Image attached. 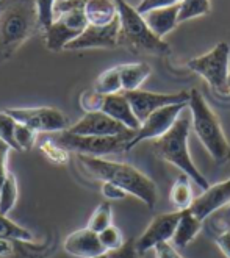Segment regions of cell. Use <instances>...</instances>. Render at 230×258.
Returning a JSON list of instances; mask_svg holds the SVG:
<instances>
[{
  "label": "cell",
  "mask_w": 230,
  "mask_h": 258,
  "mask_svg": "<svg viewBox=\"0 0 230 258\" xmlns=\"http://www.w3.org/2000/svg\"><path fill=\"white\" fill-rule=\"evenodd\" d=\"M77 163L88 177L122 188L127 194L143 201L149 208L157 204V185L133 166L80 154H77Z\"/></svg>",
  "instance_id": "1"
},
{
  "label": "cell",
  "mask_w": 230,
  "mask_h": 258,
  "mask_svg": "<svg viewBox=\"0 0 230 258\" xmlns=\"http://www.w3.org/2000/svg\"><path fill=\"white\" fill-rule=\"evenodd\" d=\"M41 30L35 0H0V63Z\"/></svg>",
  "instance_id": "2"
},
{
  "label": "cell",
  "mask_w": 230,
  "mask_h": 258,
  "mask_svg": "<svg viewBox=\"0 0 230 258\" xmlns=\"http://www.w3.org/2000/svg\"><path fill=\"white\" fill-rule=\"evenodd\" d=\"M119 18L118 45L133 53H150L166 56L171 53L169 44L150 32L144 18L127 0H114Z\"/></svg>",
  "instance_id": "3"
},
{
  "label": "cell",
  "mask_w": 230,
  "mask_h": 258,
  "mask_svg": "<svg viewBox=\"0 0 230 258\" xmlns=\"http://www.w3.org/2000/svg\"><path fill=\"white\" fill-rule=\"evenodd\" d=\"M190 127L191 122L188 120V117H179L176 124L163 136L153 140V152L163 161L174 164L183 174L188 175L190 180H193L199 188L205 191L210 188V183L202 175V172L196 168L188 150Z\"/></svg>",
  "instance_id": "4"
},
{
  "label": "cell",
  "mask_w": 230,
  "mask_h": 258,
  "mask_svg": "<svg viewBox=\"0 0 230 258\" xmlns=\"http://www.w3.org/2000/svg\"><path fill=\"white\" fill-rule=\"evenodd\" d=\"M188 107L191 110V125L199 141L202 143L210 157L216 163L230 160V144L221 127L219 117L214 114L204 96L197 89L190 91Z\"/></svg>",
  "instance_id": "5"
},
{
  "label": "cell",
  "mask_w": 230,
  "mask_h": 258,
  "mask_svg": "<svg viewBox=\"0 0 230 258\" xmlns=\"http://www.w3.org/2000/svg\"><path fill=\"white\" fill-rule=\"evenodd\" d=\"M136 130H132L124 135L114 136H83V135H72L68 130L55 133L52 141L63 147L68 152H75L80 155L89 157H103L119 154V152H127V144L132 141Z\"/></svg>",
  "instance_id": "6"
},
{
  "label": "cell",
  "mask_w": 230,
  "mask_h": 258,
  "mask_svg": "<svg viewBox=\"0 0 230 258\" xmlns=\"http://www.w3.org/2000/svg\"><path fill=\"white\" fill-rule=\"evenodd\" d=\"M187 66L205 79L213 89L219 93H228L227 79L230 74V45L227 42H219L208 53L190 59Z\"/></svg>",
  "instance_id": "7"
},
{
  "label": "cell",
  "mask_w": 230,
  "mask_h": 258,
  "mask_svg": "<svg viewBox=\"0 0 230 258\" xmlns=\"http://www.w3.org/2000/svg\"><path fill=\"white\" fill-rule=\"evenodd\" d=\"M88 21L85 16V8L71 10L60 13L55 16L52 25L45 30V45L52 52H61L66 45L79 38L86 28Z\"/></svg>",
  "instance_id": "8"
},
{
  "label": "cell",
  "mask_w": 230,
  "mask_h": 258,
  "mask_svg": "<svg viewBox=\"0 0 230 258\" xmlns=\"http://www.w3.org/2000/svg\"><path fill=\"white\" fill-rule=\"evenodd\" d=\"M16 122L24 124L35 132L42 133H61L66 132L69 125V117L56 108H8L5 110Z\"/></svg>",
  "instance_id": "9"
},
{
  "label": "cell",
  "mask_w": 230,
  "mask_h": 258,
  "mask_svg": "<svg viewBox=\"0 0 230 258\" xmlns=\"http://www.w3.org/2000/svg\"><path fill=\"white\" fill-rule=\"evenodd\" d=\"M187 107H188V102L167 105V107H164V108L153 111L141 124V127L135 132L132 141L127 144V150H132L136 144H140L141 141L157 140V138H160V136H163L176 124V120L179 119V114L183 111V108H187Z\"/></svg>",
  "instance_id": "10"
},
{
  "label": "cell",
  "mask_w": 230,
  "mask_h": 258,
  "mask_svg": "<svg viewBox=\"0 0 230 258\" xmlns=\"http://www.w3.org/2000/svg\"><path fill=\"white\" fill-rule=\"evenodd\" d=\"M124 96L130 102V107L141 124L153 111L164 108L167 105L185 103L190 100L188 91H182V93H176V94H161V93H150V91L136 89V91H130V93H124Z\"/></svg>",
  "instance_id": "11"
},
{
  "label": "cell",
  "mask_w": 230,
  "mask_h": 258,
  "mask_svg": "<svg viewBox=\"0 0 230 258\" xmlns=\"http://www.w3.org/2000/svg\"><path fill=\"white\" fill-rule=\"evenodd\" d=\"M180 216H182V211L176 210L172 213H163V215H158L157 218H153V221L149 224L144 233L135 242L138 253L144 255L147 250L153 249L157 244H160V242H169V239H172L174 236Z\"/></svg>",
  "instance_id": "12"
},
{
  "label": "cell",
  "mask_w": 230,
  "mask_h": 258,
  "mask_svg": "<svg viewBox=\"0 0 230 258\" xmlns=\"http://www.w3.org/2000/svg\"><path fill=\"white\" fill-rule=\"evenodd\" d=\"M119 18L108 25L88 24L83 33L66 45L65 50H83V49H114L118 47Z\"/></svg>",
  "instance_id": "13"
},
{
  "label": "cell",
  "mask_w": 230,
  "mask_h": 258,
  "mask_svg": "<svg viewBox=\"0 0 230 258\" xmlns=\"http://www.w3.org/2000/svg\"><path fill=\"white\" fill-rule=\"evenodd\" d=\"M72 135H83V136H114L124 135L132 132L126 125H122L118 120L111 119L103 111H93L86 113L79 122L68 128Z\"/></svg>",
  "instance_id": "14"
},
{
  "label": "cell",
  "mask_w": 230,
  "mask_h": 258,
  "mask_svg": "<svg viewBox=\"0 0 230 258\" xmlns=\"http://www.w3.org/2000/svg\"><path fill=\"white\" fill-rule=\"evenodd\" d=\"M228 202H230V178L205 189L201 196L193 201L190 210L194 216H197L201 221H205L214 211L225 207Z\"/></svg>",
  "instance_id": "15"
},
{
  "label": "cell",
  "mask_w": 230,
  "mask_h": 258,
  "mask_svg": "<svg viewBox=\"0 0 230 258\" xmlns=\"http://www.w3.org/2000/svg\"><path fill=\"white\" fill-rule=\"evenodd\" d=\"M65 250L77 258H96L106 253L105 247L100 244L99 235L88 227L72 232L63 242Z\"/></svg>",
  "instance_id": "16"
},
{
  "label": "cell",
  "mask_w": 230,
  "mask_h": 258,
  "mask_svg": "<svg viewBox=\"0 0 230 258\" xmlns=\"http://www.w3.org/2000/svg\"><path fill=\"white\" fill-rule=\"evenodd\" d=\"M100 111L108 114L111 119L118 120V122H121L122 125H126L130 130H138L141 127V122L135 116V113L130 107V102L127 100L124 93L103 96V103H102Z\"/></svg>",
  "instance_id": "17"
},
{
  "label": "cell",
  "mask_w": 230,
  "mask_h": 258,
  "mask_svg": "<svg viewBox=\"0 0 230 258\" xmlns=\"http://www.w3.org/2000/svg\"><path fill=\"white\" fill-rule=\"evenodd\" d=\"M143 18H144L147 27L150 28V32L161 39L164 35L172 32V30L179 25V5L152 10V11L143 14Z\"/></svg>",
  "instance_id": "18"
},
{
  "label": "cell",
  "mask_w": 230,
  "mask_h": 258,
  "mask_svg": "<svg viewBox=\"0 0 230 258\" xmlns=\"http://www.w3.org/2000/svg\"><path fill=\"white\" fill-rule=\"evenodd\" d=\"M49 250L32 241L0 236V258H42Z\"/></svg>",
  "instance_id": "19"
},
{
  "label": "cell",
  "mask_w": 230,
  "mask_h": 258,
  "mask_svg": "<svg viewBox=\"0 0 230 258\" xmlns=\"http://www.w3.org/2000/svg\"><path fill=\"white\" fill-rule=\"evenodd\" d=\"M202 225H204V221H201L197 216H194L190 208L182 210V216L179 219V224L176 227V232L172 236L174 246H177L179 249L187 247L190 242L197 236V233L201 232Z\"/></svg>",
  "instance_id": "20"
},
{
  "label": "cell",
  "mask_w": 230,
  "mask_h": 258,
  "mask_svg": "<svg viewBox=\"0 0 230 258\" xmlns=\"http://www.w3.org/2000/svg\"><path fill=\"white\" fill-rule=\"evenodd\" d=\"M85 16L91 25H108L118 19L114 0H86Z\"/></svg>",
  "instance_id": "21"
},
{
  "label": "cell",
  "mask_w": 230,
  "mask_h": 258,
  "mask_svg": "<svg viewBox=\"0 0 230 258\" xmlns=\"http://www.w3.org/2000/svg\"><path fill=\"white\" fill-rule=\"evenodd\" d=\"M119 75H121V83L124 93H130V91L140 89L141 85L146 82V79L150 75V66L147 63H129V64H121L118 66Z\"/></svg>",
  "instance_id": "22"
},
{
  "label": "cell",
  "mask_w": 230,
  "mask_h": 258,
  "mask_svg": "<svg viewBox=\"0 0 230 258\" xmlns=\"http://www.w3.org/2000/svg\"><path fill=\"white\" fill-rule=\"evenodd\" d=\"M169 201H171V205L177 210H187L191 207L193 204V189H191V185H190V177L182 174L177 180L176 183L172 185L171 188V192H169Z\"/></svg>",
  "instance_id": "23"
},
{
  "label": "cell",
  "mask_w": 230,
  "mask_h": 258,
  "mask_svg": "<svg viewBox=\"0 0 230 258\" xmlns=\"http://www.w3.org/2000/svg\"><path fill=\"white\" fill-rule=\"evenodd\" d=\"M94 91H97L102 96H111L118 94L122 91V83H121V75L118 68H111L105 71L103 74L99 75V79L94 83Z\"/></svg>",
  "instance_id": "24"
},
{
  "label": "cell",
  "mask_w": 230,
  "mask_h": 258,
  "mask_svg": "<svg viewBox=\"0 0 230 258\" xmlns=\"http://www.w3.org/2000/svg\"><path fill=\"white\" fill-rule=\"evenodd\" d=\"M210 10V0H182L179 4V24L199 16H205Z\"/></svg>",
  "instance_id": "25"
},
{
  "label": "cell",
  "mask_w": 230,
  "mask_h": 258,
  "mask_svg": "<svg viewBox=\"0 0 230 258\" xmlns=\"http://www.w3.org/2000/svg\"><path fill=\"white\" fill-rule=\"evenodd\" d=\"M18 201V181L14 174L8 172L7 180L4 181L2 188H0V213L8 215L13 210V207L16 205Z\"/></svg>",
  "instance_id": "26"
},
{
  "label": "cell",
  "mask_w": 230,
  "mask_h": 258,
  "mask_svg": "<svg viewBox=\"0 0 230 258\" xmlns=\"http://www.w3.org/2000/svg\"><path fill=\"white\" fill-rule=\"evenodd\" d=\"M110 225H113V210L110 202H102L96 210L94 213L91 215L88 221V229L93 230L96 233H100L102 230L108 229Z\"/></svg>",
  "instance_id": "27"
},
{
  "label": "cell",
  "mask_w": 230,
  "mask_h": 258,
  "mask_svg": "<svg viewBox=\"0 0 230 258\" xmlns=\"http://www.w3.org/2000/svg\"><path fill=\"white\" fill-rule=\"evenodd\" d=\"M0 236H8V238H16L24 241H33V233L24 229L22 225L13 222L8 216L0 213Z\"/></svg>",
  "instance_id": "28"
},
{
  "label": "cell",
  "mask_w": 230,
  "mask_h": 258,
  "mask_svg": "<svg viewBox=\"0 0 230 258\" xmlns=\"http://www.w3.org/2000/svg\"><path fill=\"white\" fill-rule=\"evenodd\" d=\"M14 127H16V120L5 110L0 111V141H4L14 150H19L16 140H14Z\"/></svg>",
  "instance_id": "29"
},
{
  "label": "cell",
  "mask_w": 230,
  "mask_h": 258,
  "mask_svg": "<svg viewBox=\"0 0 230 258\" xmlns=\"http://www.w3.org/2000/svg\"><path fill=\"white\" fill-rule=\"evenodd\" d=\"M38 138V132H35L33 128H30L24 124L16 122V127H14V140H16V144L21 150H32L35 143Z\"/></svg>",
  "instance_id": "30"
},
{
  "label": "cell",
  "mask_w": 230,
  "mask_h": 258,
  "mask_svg": "<svg viewBox=\"0 0 230 258\" xmlns=\"http://www.w3.org/2000/svg\"><path fill=\"white\" fill-rule=\"evenodd\" d=\"M97 235H99V239H100V244L105 247L106 252L116 250V249H119L126 242L124 236H122V232L118 229V227H114V225H110L108 229L102 230Z\"/></svg>",
  "instance_id": "31"
},
{
  "label": "cell",
  "mask_w": 230,
  "mask_h": 258,
  "mask_svg": "<svg viewBox=\"0 0 230 258\" xmlns=\"http://www.w3.org/2000/svg\"><path fill=\"white\" fill-rule=\"evenodd\" d=\"M36 2V10H38V18H39V25L41 30L45 32L55 19V4L56 0H35Z\"/></svg>",
  "instance_id": "32"
},
{
  "label": "cell",
  "mask_w": 230,
  "mask_h": 258,
  "mask_svg": "<svg viewBox=\"0 0 230 258\" xmlns=\"http://www.w3.org/2000/svg\"><path fill=\"white\" fill-rule=\"evenodd\" d=\"M41 150H42V154L47 157L50 161H53V163H58V164L68 163V150H65L63 147H60L53 141L44 143Z\"/></svg>",
  "instance_id": "33"
},
{
  "label": "cell",
  "mask_w": 230,
  "mask_h": 258,
  "mask_svg": "<svg viewBox=\"0 0 230 258\" xmlns=\"http://www.w3.org/2000/svg\"><path fill=\"white\" fill-rule=\"evenodd\" d=\"M80 103H82L83 110H86V113L100 111L102 103H103V96L99 94L97 91L91 89V91H86V93H83Z\"/></svg>",
  "instance_id": "34"
},
{
  "label": "cell",
  "mask_w": 230,
  "mask_h": 258,
  "mask_svg": "<svg viewBox=\"0 0 230 258\" xmlns=\"http://www.w3.org/2000/svg\"><path fill=\"white\" fill-rule=\"evenodd\" d=\"M182 0H141L140 5L135 7L136 11L141 14H146L152 10H158V8H166V7H174L179 5Z\"/></svg>",
  "instance_id": "35"
},
{
  "label": "cell",
  "mask_w": 230,
  "mask_h": 258,
  "mask_svg": "<svg viewBox=\"0 0 230 258\" xmlns=\"http://www.w3.org/2000/svg\"><path fill=\"white\" fill-rule=\"evenodd\" d=\"M106 258H141V255L138 253L135 247V241H126L119 249L106 252Z\"/></svg>",
  "instance_id": "36"
},
{
  "label": "cell",
  "mask_w": 230,
  "mask_h": 258,
  "mask_svg": "<svg viewBox=\"0 0 230 258\" xmlns=\"http://www.w3.org/2000/svg\"><path fill=\"white\" fill-rule=\"evenodd\" d=\"M10 146L0 141V188H2L4 181L7 180L8 175V155H10Z\"/></svg>",
  "instance_id": "37"
},
{
  "label": "cell",
  "mask_w": 230,
  "mask_h": 258,
  "mask_svg": "<svg viewBox=\"0 0 230 258\" xmlns=\"http://www.w3.org/2000/svg\"><path fill=\"white\" fill-rule=\"evenodd\" d=\"M102 194L106 199H111V201H122V199H126V196H127V192L122 188L113 183H106V181H103V185H102Z\"/></svg>",
  "instance_id": "38"
},
{
  "label": "cell",
  "mask_w": 230,
  "mask_h": 258,
  "mask_svg": "<svg viewBox=\"0 0 230 258\" xmlns=\"http://www.w3.org/2000/svg\"><path fill=\"white\" fill-rule=\"evenodd\" d=\"M153 252H155V258H183L169 242H160L153 247Z\"/></svg>",
  "instance_id": "39"
},
{
  "label": "cell",
  "mask_w": 230,
  "mask_h": 258,
  "mask_svg": "<svg viewBox=\"0 0 230 258\" xmlns=\"http://www.w3.org/2000/svg\"><path fill=\"white\" fill-rule=\"evenodd\" d=\"M214 241H216V244H218L219 250L224 253V256L230 258V227L222 230L216 238H214Z\"/></svg>",
  "instance_id": "40"
},
{
  "label": "cell",
  "mask_w": 230,
  "mask_h": 258,
  "mask_svg": "<svg viewBox=\"0 0 230 258\" xmlns=\"http://www.w3.org/2000/svg\"><path fill=\"white\" fill-rule=\"evenodd\" d=\"M224 215L230 219V202L227 204V208H225V211H224Z\"/></svg>",
  "instance_id": "41"
},
{
  "label": "cell",
  "mask_w": 230,
  "mask_h": 258,
  "mask_svg": "<svg viewBox=\"0 0 230 258\" xmlns=\"http://www.w3.org/2000/svg\"><path fill=\"white\" fill-rule=\"evenodd\" d=\"M227 89H228V93H230V74H228V79H227Z\"/></svg>",
  "instance_id": "42"
},
{
  "label": "cell",
  "mask_w": 230,
  "mask_h": 258,
  "mask_svg": "<svg viewBox=\"0 0 230 258\" xmlns=\"http://www.w3.org/2000/svg\"><path fill=\"white\" fill-rule=\"evenodd\" d=\"M96 258H106V253H103V255H100V256H96Z\"/></svg>",
  "instance_id": "43"
},
{
  "label": "cell",
  "mask_w": 230,
  "mask_h": 258,
  "mask_svg": "<svg viewBox=\"0 0 230 258\" xmlns=\"http://www.w3.org/2000/svg\"><path fill=\"white\" fill-rule=\"evenodd\" d=\"M56 2H58V0H56Z\"/></svg>",
  "instance_id": "44"
},
{
  "label": "cell",
  "mask_w": 230,
  "mask_h": 258,
  "mask_svg": "<svg viewBox=\"0 0 230 258\" xmlns=\"http://www.w3.org/2000/svg\"><path fill=\"white\" fill-rule=\"evenodd\" d=\"M228 227H230V225H228Z\"/></svg>",
  "instance_id": "45"
}]
</instances>
